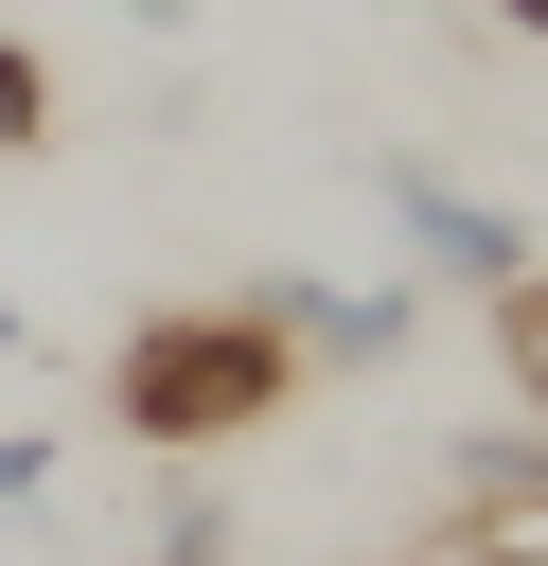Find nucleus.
Returning a JSON list of instances; mask_svg holds the SVG:
<instances>
[{"label": "nucleus", "instance_id": "4", "mask_svg": "<svg viewBox=\"0 0 548 566\" xmlns=\"http://www.w3.org/2000/svg\"><path fill=\"white\" fill-rule=\"evenodd\" d=\"M35 142H53V53L0 35V159H35Z\"/></svg>", "mask_w": 548, "mask_h": 566}, {"label": "nucleus", "instance_id": "7", "mask_svg": "<svg viewBox=\"0 0 548 566\" xmlns=\"http://www.w3.org/2000/svg\"><path fill=\"white\" fill-rule=\"evenodd\" d=\"M495 18H513V35H548V0H495Z\"/></svg>", "mask_w": 548, "mask_h": 566}, {"label": "nucleus", "instance_id": "2", "mask_svg": "<svg viewBox=\"0 0 548 566\" xmlns=\"http://www.w3.org/2000/svg\"><path fill=\"white\" fill-rule=\"evenodd\" d=\"M371 195H389V230L424 248V283H477V301H513V283L548 265V230H530V212H495V195H460L442 159H371Z\"/></svg>", "mask_w": 548, "mask_h": 566}, {"label": "nucleus", "instance_id": "5", "mask_svg": "<svg viewBox=\"0 0 548 566\" xmlns=\"http://www.w3.org/2000/svg\"><path fill=\"white\" fill-rule=\"evenodd\" d=\"M53 495V424H0V513H35Z\"/></svg>", "mask_w": 548, "mask_h": 566}, {"label": "nucleus", "instance_id": "3", "mask_svg": "<svg viewBox=\"0 0 548 566\" xmlns=\"http://www.w3.org/2000/svg\"><path fill=\"white\" fill-rule=\"evenodd\" d=\"M265 318H283V354L371 371V354H407V318H424V301H389V283H265Z\"/></svg>", "mask_w": 548, "mask_h": 566}, {"label": "nucleus", "instance_id": "1", "mask_svg": "<svg viewBox=\"0 0 548 566\" xmlns=\"http://www.w3.org/2000/svg\"><path fill=\"white\" fill-rule=\"evenodd\" d=\"M283 389H301V354H283L265 301H177V318H141V336L106 354V407H124L159 460H212V442L283 424Z\"/></svg>", "mask_w": 548, "mask_h": 566}, {"label": "nucleus", "instance_id": "6", "mask_svg": "<svg viewBox=\"0 0 548 566\" xmlns=\"http://www.w3.org/2000/svg\"><path fill=\"white\" fill-rule=\"evenodd\" d=\"M0 354H18V371H35V318H18V301H0Z\"/></svg>", "mask_w": 548, "mask_h": 566}]
</instances>
